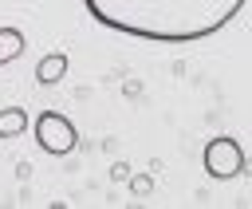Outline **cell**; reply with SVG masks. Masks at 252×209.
Returning <instances> with one entry per match:
<instances>
[{"instance_id": "cell-8", "label": "cell", "mask_w": 252, "mask_h": 209, "mask_svg": "<svg viewBox=\"0 0 252 209\" xmlns=\"http://www.w3.org/2000/svg\"><path fill=\"white\" fill-rule=\"evenodd\" d=\"M110 177H114V181H126V177H130V166H122V162L110 166Z\"/></svg>"}, {"instance_id": "cell-5", "label": "cell", "mask_w": 252, "mask_h": 209, "mask_svg": "<svg viewBox=\"0 0 252 209\" xmlns=\"http://www.w3.org/2000/svg\"><path fill=\"white\" fill-rule=\"evenodd\" d=\"M28 110L24 106H4L0 110V138H20L24 130H28Z\"/></svg>"}, {"instance_id": "cell-3", "label": "cell", "mask_w": 252, "mask_h": 209, "mask_svg": "<svg viewBox=\"0 0 252 209\" xmlns=\"http://www.w3.org/2000/svg\"><path fill=\"white\" fill-rule=\"evenodd\" d=\"M35 142H39V150L43 154H71L75 146H79V130H75V122L67 118V114H59V110H39L35 114Z\"/></svg>"}, {"instance_id": "cell-7", "label": "cell", "mask_w": 252, "mask_h": 209, "mask_svg": "<svg viewBox=\"0 0 252 209\" xmlns=\"http://www.w3.org/2000/svg\"><path fill=\"white\" fill-rule=\"evenodd\" d=\"M130 193L134 197H150L154 193V177L150 174H130Z\"/></svg>"}, {"instance_id": "cell-6", "label": "cell", "mask_w": 252, "mask_h": 209, "mask_svg": "<svg viewBox=\"0 0 252 209\" xmlns=\"http://www.w3.org/2000/svg\"><path fill=\"white\" fill-rule=\"evenodd\" d=\"M24 47H28V39H24L20 28H0V67L12 63V59H20Z\"/></svg>"}, {"instance_id": "cell-4", "label": "cell", "mask_w": 252, "mask_h": 209, "mask_svg": "<svg viewBox=\"0 0 252 209\" xmlns=\"http://www.w3.org/2000/svg\"><path fill=\"white\" fill-rule=\"evenodd\" d=\"M67 67H71V59H67V51H47L39 63H35V79L43 83V87H55L63 75H67Z\"/></svg>"}, {"instance_id": "cell-1", "label": "cell", "mask_w": 252, "mask_h": 209, "mask_svg": "<svg viewBox=\"0 0 252 209\" xmlns=\"http://www.w3.org/2000/svg\"><path fill=\"white\" fill-rule=\"evenodd\" d=\"M248 0H83L106 32L146 43H201L228 28Z\"/></svg>"}, {"instance_id": "cell-2", "label": "cell", "mask_w": 252, "mask_h": 209, "mask_svg": "<svg viewBox=\"0 0 252 209\" xmlns=\"http://www.w3.org/2000/svg\"><path fill=\"white\" fill-rule=\"evenodd\" d=\"M201 166H205V174H209L213 181H232L236 174H244L248 158H244V150H240V142H236V138L217 134V138H209V142H205Z\"/></svg>"}]
</instances>
